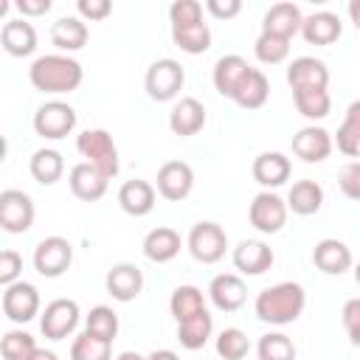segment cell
Masks as SVG:
<instances>
[{
	"label": "cell",
	"mask_w": 360,
	"mask_h": 360,
	"mask_svg": "<svg viewBox=\"0 0 360 360\" xmlns=\"http://www.w3.org/2000/svg\"><path fill=\"white\" fill-rule=\"evenodd\" d=\"M146 360H180L172 349H155L152 354H146Z\"/></svg>",
	"instance_id": "816d5d0a"
},
{
	"label": "cell",
	"mask_w": 360,
	"mask_h": 360,
	"mask_svg": "<svg viewBox=\"0 0 360 360\" xmlns=\"http://www.w3.org/2000/svg\"><path fill=\"white\" fill-rule=\"evenodd\" d=\"M3 315L14 323H28L39 315V290L28 281H14L3 290Z\"/></svg>",
	"instance_id": "8fae6325"
},
{
	"label": "cell",
	"mask_w": 360,
	"mask_h": 360,
	"mask_svg": "<svg viewBox=\"0 0 360 360\" xmlns=\"http://www.w3.org/2000/svg\"><path fill=\"white\" fill-rule=\"evenodd\" d=\"M304 307H307V292L295 281H281V284L264 287L253 301L256 318L262 323H273V326H284V323L298 321Z\"/></svg>",
	"instance_id": "7a4b0ae2"
},
{
	"label": "cell",
	"mask_w": 360,
	"mask_h": 360,
	"mask_svg": "<svg viewBox=\"0 0 360 360\" xmlns=\"http://www.w3.org/2000/svg\"><path fill=\"white\" fill-rule=\"evenodd\" d=\"M338 186L343 191V197L349 200H360V160H349L340 174H338Z\"/></svg>",
	"instance_id": "ee69618b"
},
{
	"label": "cell",
	"mask_w": 360,
	"mask_h": 360,
	"mask_svg": "<svg viewBox=\"0 0 360 360\" xmlns=\"http://www.w3.org/2000/svg\"><path fill=\"white\" fill-rule=\"evenodd\" d=\"M84 332H90V335L112 343L115 335H118V315L110 307H104V304L101 307H93L87 312V318H84Z\"/></svg>",
	"instance_id": "ab89813d"
},
{
	"label": "cell",
	"mask_w": 360,
	"mask_h": 360,
	"mask_svg": "<svg viewBox=\"0 0 360 360\" xmlns=\"http://www.w3.org/2000/svg\"><path fill=\"white\" fill-rule=\"evenodd\" d=\"M211 332H214V318L208 315V309H202V312H197V315H191V318L177 323V340L188 352L202 349L208 343Z\"/></svg>",
	"instance_id": "f546056e"
},
{
	"label": "cell",
	"mask_w": 360,
	"mask_h": 360,
	"mask_svg": "<svg viewBox=\"0 0 360 360\" xmlns=\"http://www.w3.org/2000/svg\"><path fill=\"white\" fill-rule=\"evenodd\" d=\"M267 96H270V82H267V76H264L259 68H250V70L245 73L242 84L236 87L233 101H236L242 110H259V107H264Z\"/></svg>",
	"instance_id": "f1b7e54d"
},
{
	"label": "cell",
	"mask_w": 360,
	"mask_h": 360,
	"mask_svg": "<svg viewBox=\"0 0 360 360\" xmlns=\"http://www.w3.org/2000/svg\"><path fill=\"white\" fill-rule=\"evenodd\" d=\"M169 309H172L174 321L180 323V321H186V318H191V315L205 309V295L194 284H180V287H174V292L169 298Z\"/></svg>",
	"instance_id": "d590c367"
},
{
	"label": "cell",
	"mask_w": 360,
	"mask_h": 360,
	"mask_svg": "<svg viewBox=\"0 0 360 360\" xmlns=\"http://www.w3.org/2000/svg\"><path fill=\"white\" fill-rule=\"evenodd\" d=\"M0 42H3L6 53H11V56H31L37 51V31L25 17H14V20L3 22Z\"/></svg>",
	"instance_id": "603a6c76"
},
{
	"label": "cell",
	"mask_w": 360,
	"mask_h": 360,
	"mask_svg": "<svg viewBox=\"0 0 360 360\" xmlns=\"http://www.w3.org/2000/svg\"><path fill=\"white\" fill-rule=\"evenodd\" d=\"M250 172H253V180L270 191V188H278L290 180L292 166H290V158L281 152H262V155H256Z\"/></svg>",
	"instance_id": "44dd1931"
},
{
	"label": "cell",
	"mask_w": 360,
	"mask_h": 360,
	"mask_svg": "<svg viewBox=\"0 0 360 360\" xmlns=\"http://www.w3.org/2000/svg\"><path fill=\"white\" fill-rule=\"evenodd\" d=\"M253 53H256V59L264 62V65H278V62H284L287 53H290V39L262 31V34L256 37V42H253Z\"/></svg>",
	"instance_id": "60d3db41"
},
{
	"label": "cell",
	"mask_w": 360,
	"mask_h": 360,
	"mask_svg": "<svg viewBox=\"0 0 360 360\" xmlns=\"http://www.w3.org/2000/svg\"><path fill=\"white\" fill-rule=\"evenodd\" d=\"M250 70V65L239 56V53H228V56H219L217 59V65H214V87H217V93L219 96H225V98H233V93H236V87L242 84V79H245V73Z\"/></svg>",
	"instance_id": "4316f807"
},
{
	"label": "cell",
	"mask_w": 360,
	"mask_h": 360,
	"mask_svg": "<svg viewBox=\"0 0 360 360\" xmlns=\"http://www.w3.org/2000/svg\"><path fill=\"white\" fill-rule=\"evenodd\" d=\"M31 360H59V357H56V352H51V349H37V352L31 354Z\"/></svg>",
	"instance_id": "f5cc1de1"
},
{
	"label": "cell",
	"mask_w": 360,
	"mask_h": 360,
	"mask_svg": "<svg viewBox=\"0 0 360 360\" xmlns=\"http://www.w3.org/2000/svg\"><path fill=\"white\" fill-rule=\"evenodd\" d=\"M292 152L295 158H301L304 163H321L329 158L332 152V135L323 129V127H301L295 135H292Z\"/></svg>",
	"instance_id": "2e32d148"
},
{
	"label": "cell",
	"mask_w": 360,
	"mask_h": 360,
	"mask_svg": "<svg viewBox=\"0 0 360 360\" xmlns=\"http://www.w3.org/2000/svg\"><path fill=\"white\" fill-rule=\"evenodd\" d=\"M248 352H250V340L242 329L228 326L217 335V354L222 360H242V357H248Z\"/></svg>",
	"instance_id": "b9f144b4"
},
{
	"label": "cell",
	"mask_w": 360,
	"mask_h": 360,
	"mask_svg": "<svg viewBox=\"0 0 360 360\" xmlns=\"http://www.w3.org/2000/svg\"><path fill=\"white\" fill-rule=\"evenodd\" d=\"M354 281H357V284H360V262H357V264H354Z\"/></svg>",
	"instance_id": "11a10c76"
},
{
	"label": "cell",
	"mask_w": 360,
	"mask_h": 360,
	"mask_svg": "<svg viewBox=\"0 0 360 360\" xmlns=\"http://www.w3.org/2000/svg\"><path fill=\"white\" fill-rule=\"evenodd\" d=\"M172 39L180 51L197 56L211 48V28L208 22H194V25H172Z\"/></svg>",
	"instance_id": "e575fe53"
},
{
	"label": "cell",
	"mask_w": 360,
	"mask_h": 360,
	"mask_svg": "<svg viewBox=\"0 0 360 360\" xmlns=\"http://www.w3.org/2000/svg\"><path fill=\"white\" fill-rule=\"evenodd\" d=\"M169 20H172V25H194V22H202V6L197 0H174L169 6Z\"/></svg>",
	"instance_id": "7bdbcfd3"
},
{
	"label": "cell",
	"mask_w": 360,
	"mask_h": 360,
	"mask_svg": "<svg viewBox=\"0 0 360 360\" xmlns=\"http://www.w3.org/2000/svg\"><path fill=\"white\" fill-rule=\"evenodd\" d=\"M180 248H183L180 233L174 228H166V225H158L143 236V256L149 262H158V264L172 262L180 253Z\"/></svg>",
	"instance_id": "484cf974"
},
{
	"label": "cell",
	"mask_w": 360,
	"mask_h": 360,
	"mask_svg": "<svg viewBox=\"0 0 360 360\" xmlns=\"http://www.w3.org/2000/svg\"><path fill=\"white\" fill-rule=\"evenodd\" d=\"M208 298L219 312H236L248 301V287L236 273H219L208 284Z\"/></svg>",
	"instance_id": "9a60e30c"
},
{
	"label": "cell",
	"mask_w": 360,
	"mask_h": 360,
	"mask_svg": "<svg viewBox=\"0 0 360 360\" xmlns=\"http://www.w3.org/2000/svg\"><path fill=\"white\" fill-rule=\"evenodd\" d=\"M79 315L82 312L73 298H53L39 315V329L48 340H65L79 326Z\"/></svg>",
	"instance_id": "9c48e42d"
},
{
	"label": "cell",
	"mask_w": 360,
	"mask_h": 360,
	"mask_svg": "<svg viewBox=\"0 0 360 360\" xmlns=\"http://www.w3.org/2000/svg\"><path fill=\"white\" fill-rule=\"evenodd\" d=\"M301 22H304V14L295 3H273L262 17V31L292 39L301 31Z\"/></svg>",
	"instance_id": "d6986e66"
},
{
	"label": "cell",
	"mask_w": 360,
	"mask_h": 360,
	"mask_svg": "<svg viewBox=\"0 0 360 360\" xmlns=\"http://www.w3.org/2000/svg\"><path fill=\"white\" fill-rule=\"evenodd\" d=\"M76 129V110L68 101H45L34 112V132L48 141H62Z\"/></svg>",
	"instance_id": "5b68a950"
},
{
	"label": "cell",
	"mask_w": 360,
	"mask_h": 360,
	"mask_svg": "<svg viewBox=\"0 0 360 360\" xmlns=\"http://www.w3.org/2000/svg\"><path fill=\"white\" fill-rule=\"evenodd\" d=\"M68 183H70V191H73V197H79V200H84V202H96V200H101L104 194H107V177L98 172V169H93L90 163H76L73 169H70V174H68Z\"/></svg>",
	"instance_id": "7402d4cb"
},
{
	"label": "cell",
	"mask_w": 360,
	"mask_h": 360,
	"mask_svg": "<svg viewBox=\"0 0 360 360\" xmlns=\"http://www.w3.org/2000/svg\"><path fill=\"white\" fill-rule=\"evenodd\" d=\"M37 340L34 335L22 332V329H8L0 340V354L3 360H31V354L37 352Z\"/></svg>",
	"instance_id": "f35d334b"
},
{
	"label": "cell",
	"mask_w": 360,
	"mask_h": 360,
	"mask_svg": "<svg viewBox=\"0 0 360 360\" xmlns=\"http://www.w3.org/2000/svg\"><path fill=\"white\" fill-rule=\"evenodd\" d=\"M346 11H349V20L354 22V28L360 31V0H349V6H346Z\"/></svg>",
	"instance_id": "f907efd6"
},
{
	"label": "cell",
	"mask_w": 360,
	"mask_h": 360,
	"mask_svg": "<svg viewBox=\"0 0 360 360\" xmlns=\"http://www.w3.org/2000/svg\"><path fill=\"white\" fill-rule=\"evenodd\" d=\"M28 172H31V177L37 180V183H42V186H53L62 174H65V160H62V155L56 152V149H37L34 155H31V160H28Z\"/></svg>",
	"instance_id": "d6a6232c"
},
{
	"label": "cell",
	"mask_w": 360,
	"mask_h": 360,
	"mask_svg": "<svg viewBox=\"0 0 360 360\" xmlns=\"http://www.w3.org/2000/svg\"><path fill=\"white\" fill-rule=\"evenodd\" d=\"M169 127H172V132L180 135V138L197 135V132L205 127V107H202V101L194 98V96H183V98L172 107V112H169Z\"/></svg>",
	"instance_id": "e0dca14e"
},
{
	"label": "cell",
	"mask_w": 360,
	"mask_h": 360,
	"mask_svg": "<svg viewBox=\"0 0 360 360\" xmlns=\"http://www.w3.org/2000/svg\"><path fill=\"white\" fill-rule=\"evenodd\" d=\"M70 360H112V343L82 332L70 343Z\"/></svg>",
	"instance_id": "8d00e7d4"
},
{
	"label": "cell",
	"mask_w": 360,
	"mask_h": 360,
	"mask_svg": "<svg viewBox=\"0 0 360 360\" xmlns=\"http://www.w3.org/2000/svg\"><path fill=\"white\" fill-rule=\"evenodd\" d=\"M34 200L20 188H3L0 191V225L8 233H25L34 225Z\"/></svg>",
	"instance_id": "52a82bcc"
},
{
	"label": "cell",
	"mask_w": 360,
	"mask_h": 360,
	"mask_svg": "<svg viewBox=\"0 0 360 360\" xmlns=\"http://www.w3.org/2000/svg\"><path fill=\"white\" fill-rule=\"evenodd\" d=\"M287 200L273 191H259L248 208V219L259 233H278L287 222Z\"/></svg>",
	"instance_id": "30bf717a"
},
{
	"label": "cell",
	"mask_w": 360,
	"mask_h": 360,
	"mask_svg": "<svg viewBox=\"0 0 360 360\" xmlns=\"http://www.w3.org/2000/svg\"><path fill=\"white\" fill-rule=\"evenodd\" d=\"M14 6H17V11L22 17H39V14H45L51 8V0H17Z\"/></svg>",
	"instance_id": "681fc988"
},
{
	"label": "cell",
	"mask_w": 360,
	"mask_h": 360,
	"mask_svg": "<svg viewBox=\"0 0 360 360\" xmlns=\"http://www.w3.org/2000/svg\"><path fill=\"white\" fill-rule=\"evenodd\" d=\"M340 34H343V22L332 11H315L301 22V37L309 45H332Z\"/></svg>",
	"instance_id": "d4e9b609"
},
{
	"label": "cell",
	"mask_w": 360,
	"mask_h": 360,
	"mask_svg": "<svg viewBox=\"0 0 360 360\" xmlns=\"http://www.w3.org/2000/svg\"><path fill=\"white\" fill-rule=\"evenodd\" d=\"M352 250H349V245L346 242H340V239H321L318 245H315V250H312V264L321 270V273H326V276H340V273H346L349 267H352Z\"/></svg>",
	"instance_id": "ac0fdd59"
},
{
	"label": "cell",
	"mask_w": 360,
	"mask_h": 360,
	"mask_svg": "<svg viewBox=\"0 0 360 360\" xmlns=\"http://www.w3.org/2000/svg\"><path fill=\"white\" fill-rule=\"evenodd\" d=\"M76 8H79V14H82L84 20L96 22V20H104V17L112 11V3H110V0H79Z\"/></svg>",
	"instance_id": "7dc6e473"
},
{
	"label": "cell",
	"mask_w": 360,
	"mask_h": 360,
	"mask_svg": "<svg viewBox=\"0 0 360 360\" xmlns=\"http://www.w3.org/2000/svg\"><path fill=\"white\" fill-rule=\"evenodd\" d=\"M186 84V70L177 59H155L149 68H146V76H143V87H146V96L152 101H172Z\"/></svg>",
	"instance_id": "277c9868"
},
{
	"label": "cell",
	"mask_w": 360,
	"mask_h": 360,
	"mask_svg": "<svg viewBox=\"0 0 360 360\" xmlns=\"http://www.w3.org/2000/svg\"><path fill=\"white\" fill-rule=\"evenodd\" d=\"M259 360H295V343L284 332H267L256 343Z\"/></svg>",
	"instance_id": "74e56055"
},
{
	"label": "cell",
	"mask_w": 360,
	"mask_h": 360,
	"mask_svg": "<svg viewBox=\"0 0 360 360\" xmlns=\"http://www.w3.org/2000/svg\"><path fill=\"white\" fill-rule=\"evenodd\" d=\"M231 259H233V267H236L239 273H245V276H262V273L270 270L273 262H276L273 248L264 245L262 239H242V242L233 248Z\"/></svg>",
	"instance_id": "4fadbf2b"
},
{
	"label": "cell",
	"mask_w": 360,
	"mask_h": 360,
	"mask_svg": "<svg viewBox=\"0 0 360 360\" xmlns=\"http://www.w3.org/2000/svg\"><path fill=\"white\" fill-rule=\"evenodd\" d=\"M155 186L149 180H127L121 188H118V205L129 214V217H146L152 208H155Z\"/></svg>",
	"instance_id": "cb8c5ba5"
},
{
	"label": "cell",
	"mask_w": 360,
	"mask_h": 360,
	"mask_svg": "<svg viewBox=\"0 0 360 360\" xmlns=\"http://www.w3.org/2000/svg\"><path fill=\"white\" fill-rule=\"evenodd\" d=\"M51 42L59 51H79L87 45V25L82 17H59L51 25Z\"/></svg>",
	"instance_id": "4dcf8cb0"
},
{
	"label": "cell",
	"mask_w": 360,
	"mask_h": 360,
	"mask_svg": "<svg viewBox=\"0 0 360 360\" xmlns=\"http://www.w3.org/2000/svg\"><path fill=\"white\" fill-rule=\"evenodd\" d=\"M115 360H146L143 354H138V352H121Z\"/></svg>",
	"instance_id": "db71d44e"
},
{
	"label": "cell",
	"mask_w": 360,
	"mask_h": 360,
	"mask_svg": "<svg viewBox=\"0 0 360 360\" xmlns=\"http://www.w3.org/2000/svg\"><path fill=\"white\" fill-rule=\"evenodd\" d=\"M73 262V245L65 236H45L34 248V270L45 278H59Z\"/></svg>",
	"instance_id": "ba28073f"
},
{
	"label": "cell",
	"mask_w": 360,
	"mask_h": 360,
	"mask_svg": "<svg viewBox=\"0 0 360 360\" xmlns=\"http://www.w3.org/2000/svg\"><path fill=\"white\" fill-rule=\"evenodd\" d=\"M104 287H107V292H110L115 301H121V304L135 301V298L141 295V290H143V273H141L138 264H129V262L112 264V267L107 270Z\"/></svg>",
	"instance_id": "5bb4252c"
},
{
	"label": "cell",
	"mask_w": 360,
	"mask_h": 360,
	"mask_svg": "<svg viewBox=\"0 0 360 360\" xmlns=\"http://www.w3.org/2000/svg\"><path fill=\"white\" fill-rule=\"evenodd\" d=\"M20 273H22V256L11 248H6L0 253V284L8 287L14 281H20Z\"/></svg>",
	"instance_id": "f6af8a7d"
},
{
	"label": "cell",
	"mask_w": 360,
	"mask_h": 360,
	"mask_svg": "<svg viewBox=\"0 0 360 360\" xmlns=\"http://www.w3.org/2000/svg\"><path fill=\"white\" fill-rule=\"evenodd\" d=\"M340 321H343V329L349 335V340L354 346H360V298H349L340 309Z\"/></svg>",
	"instance_id": "bcb514c9"
},
{
	"label": "cell",
	"mask_w": 360,
	"mask_h": 360,
	"mask_svg": "<svg viewBox=\"0 0 360 360\" xmlns=\"http://www.w3.org/2000/svg\"><path fill=\"white\" fill-rule=\"evenodd\" d=\"M186 245H188V253L200 264H217L228 250V233L222 231V225L205 219V222H197L188 231Z\"/></svg>",
	"instance_id": "8992f818"
},
{
	"label": "cell",
	"mask_w": 360,
	"mask_h": 360,
	"mask_svg": "<svg viewBox=\"0 0 360 360\" xmlns=\"http://www.w3.org/2000/svg\"><path fill=\"white\" fill-rule=\"evenodd\" d=\"M158 194L169 202H180L191 194L194 188V172L186 160H166L160 169H158Z\"/></svg>",
	"instance_id": "7c38bea8"
},
{
	"label": "cell",
	"mask_w": 360,
	"mask_h": 360,
	"mask_svg": "<svg viewBox=\"0 0 360 360\" xmlns=\"http://www.w3.org/2000/svg\"><path fill=\"white\" fill-rule=\"evenodd\" d=\"M287 84L292 90L326 87L329 84V68L315 56H298L287 65Z\"/></svg>",
	"instance_id": "ffe728a7"
},
{
	"label": "cell",
	"mask_w": 360,
	"mask_h": 360,
	"mask_svg": "<svg viewBox=\"0 0 360 360\" xmlns=\"http://www.w3.org/2000/svg\"><path fill=\"white\" fill-rule=\"evenodd\" d=\"M292 101L295 110L307 118V121H321L329 115L332 110V96L326 87H307V90H292Z\"/></svg>",
	"instance_id": "1f68e13d"
},
{
	"label": "cell",
	"mask_w": 360,
	"mask_h": 360,
	"mask_svg": "<svg viewBox=\"0 0 360 360\" xmlns=\"http://www.w3.org/2000/svg\"><path fill=\"white\" fill-rule=\"evenodd\" d=\"M76 149L84 158V163L98 169L107 180H112L118 174V169H121L118 166V146L107 129H84L76 138Z\"/></svg>",
	"instance_id": "3957f363"
},
{
	"label": "cell",
	"mask_w": 360,
	"mask_h": 360,
	"mask_svg": "<svg viewBox=\"0 0 360 360\" xmlns=\"http://www.w3.org/2000/svg\"><path fill=\"white\" fill-rule=\"evenodd\" d=\"M335 143L349 158L360 155V98H354L346 107V115H343V121L338 127V135H335Z\"/></svg>",
	"instance_id": "836d02e7"
},
{
	"label": "cell",
	"mask_w": 360,
	"mask_h": 360,
	"mask_svg": "<svg viewBox=\"0 0 360 360\" xmlns=\"http://www.w3.org/2000/svg\"><path fill=\"white\" fill-rule=\"evenodd\" d=\"M323 205V188L321 183L315 180H295L290 186V194H287V208L298 217H309V214H318Z\"/></svg>",
	"instance_id": "83f0119b"
},
{
	"label": "cell",
	"mask_w": 360,
	"mask_h": 360,
	"mask_svg": "<svg viewBox=\"0 0 360 360\" xmlns=\"http://www.w3.org/2000/svg\"><path fill=\"white\" fill-rule=\"evenodd\" d=\"M28 79L34 84V90L39 93H51V96H59V93H73L82 79H84V70L82 65L68 56V53H45V56H37L28 68Z\"/></svg>",
	"instance_id": "6da1fadb"
},
{
	"label": "cell",
	"mask_w": 360,
	"mask_h": 360,
	"mask_svg": "<svg viewBox=\"0 0 360 360\" xmlns=\"http://www.w3.org/2000/svg\"><path fill=\"white\" fill-rule=\"evenodd\" d=\"M205 8L217 17V20H231L242 11V3L239 0H205Z\"/></svg>",
	"instance_id": "c3c4849f"
}]
</instances>
